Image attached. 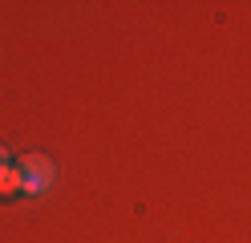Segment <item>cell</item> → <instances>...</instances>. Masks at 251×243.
Wrapping results in <instances>:
<instances>
[{
  "label": "cell",
  "instance_id": "6da1fadb",
  "mask_svg": "<svg viewBox=\"0 0 251 243\" xmlns=\"http://www.w3.org/2000/svg\"><path fill=\"white\" fill-rule=\"evenodd\" d=\"M17 166L25 170V194H28V199H41L45 190H53V183H57V162H53L49 154H25Z\"/></svg>",
  "mask_w": 251,
  "mask_h": 243
},
{
  "label": "cell",
  "instance_id": "7a4b0ae2",
  "mask_svg": "<svg viewBox=\"0 0 251 243\" xmlns=\"http://www.w3.org/2000/svg\"><path fill=\"white\" fill-rule=\"evenodd\" d=\"M17 194H25V170L17 162H8V166H0V203L17 199Z\"/></svg>",
  "mask_w": 251,
  "mask_h": 243
},
{
  "label": "cell",
  "instance_id": "3957f363",
  "mask_svg": "<svg viewBox=\"0 0 251 243\" xmlns=\"http://www.w3.org/2000/svg\"><path fill=\"white\" fill-rule=\"evenodd\" d=\"M8 162H12V158H8V150H4V146H0V166H8Z\"/></svg>",
  "mask_w": 251,
  "mask_h": 243
}]
</instances>
